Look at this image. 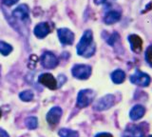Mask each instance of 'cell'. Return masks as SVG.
<instances>
[{
	"mask_svg": "<svg viewBox=\"0 0 152 137\" xmlns=\"http://www.w3.org/2000/svg\"><path fill=\"white\" fill-rule=\"evenodd\" d=\"M18 1H19V0H1V2H2L3 5L8 6V7L14 5V4H16Z\"/></svg>",
	"mask_w": 152,
	"mask_h": 137,
	"instance_id": "cell-23",
	"label": "cell"
},
{
	"mask_svg": "<svg viewBox=\"0 0 152 137\" xmlns=\"http://www.w3.org/2000/svg\"><path fill=\"white\" fill-rule=\"evenodd\" d=\"M128 42L130 44V48L132 51H134L136 53H139L142 51V40L141 37L137 34H131L128 36Z\"/></svg>",
	"mask_w": 152,
	"mask_h": 137,
	"instance_id": "cell-13",
	"label": "cell"
},
{
	"mask_svg": "<svg viewBox=\"0 0 152 137\" xmlns=\"http://www.w3.org/2000/svg\"><path fill=\"white\" fill-rule=\"evenodd\" d=\"M62 114H63V111L60 107H53L49 111L47 114V121L50 125H56L58 124L60 121Z\"/></svg>",
	"mask_w": 152,
	"mask_h": 137,
	"instance_id": "cell-9",
	"label": "cell"
},
{
	"mask_svg": "<svg viewBox=\"0 0 152 137\" xmlns=\"http://www.w3.org/2000/svg\"><path fill=\"white\" fill-rule=\"evenodd\" d=\"M1 115H2V111H1V110H0V118H1Z\"/></svg>",
	"mask_w": 152,
	"mask_h": 137,
	"instance_id": "cell-27",
	"label": "cell"
},
{
	"mask_svg": "<svg viewBox=\"0 0 152 137\" xmlns=\"http://www.w3.org/2000/svg\"><path fill=\"white\" fill-rule=\"evenodd\" d=\"M126 79V73L122 70H116L111 73V80L115 84H121L125 81Z\"/></svg>",
	"mask_w": 152,
	"mask_h": 137,
	"instance_id": "cell-16",
	"label": "cell"
},
{
	"mask_svg": "<svg viewBox=\"0 0 152 137\" xmlns=\"http://www.w3.org/2000/svg\"><path fill=\"white\" fill-rule=\"evenodd\" d=\"M0 77H1V67H0Z\"/></svg>",
	"mask_w": 152,
	"mask_h": 137,
	"instance_id": "cell-28",
	"label": "cell"
},
{
	"mask_svg": "<svg viewBox=\"0 0 152 137\" xmlns=\"http://www.w3.org/2000/svg\"><path fill=\"white\" fill-rule=\"evenodd\" d=\"M148 137H152V135H149V136H148Z\"/></svg>",
	"mask_w": 152,
	"mask_h": 137,
	"instance_id": "cell-29",
	"label": "cell"
},
{
	"mask_svg": "<svg viewBox=\"0 0 152 137\" xmlns=\"http://www.w3.org/2000/svg\"><path fill=\"white\" fill-rule=\"evenodd\" d=\"M95 93L92 89H82L77 95V102L76 105L79 108H86L89 106L93 101Z\"/></svg>",
	"mask_w": 152,
	"mask_h": 137,
	"instance_id": "cell-3",
	"label": "cell"
},
{
	"mask_svg": "<svg viewBox=\"0 0 152 137\" xmlns=\"http://www.w3.org/2000/svg\"><path fill=\"white\" fill-rule=\"evenodd\" d=\"M95 50H96V47L93 42L92 32L90 30L86 31L76 47L77 53L83 57L89 58L94 54Z\"/></svg>",
	"mask_w": 152,
	"mask_h": 137,
	"instance_id": "cell-1",
	"label": "cell"
},
{
	"mask_svg": "<svg viewBox=\"0 0 152 137\" xmlns=\"http://www.w3.org/2000/svg\"><path fill=\"white\" fill-rule=\"evenodd\" d=\"M33 92L30 89H28V91H24L22 92L19 93V98L21 99L22 101L24 102H30L33 99Z\"/></svg>",
	"mask_w": 152,
	"mask_h": 137,
	"instance_id": "cell-20",
	"label": "cell"
},
{
	"mask_svg": "<svg viewBox=\"0 0 152 137\" xmlns=\"http://www.w3.org/2000/svg\"><path fill=\"white\" fill-rule=\"evenodd\" d=\"M25 124H26L28 129H30V130H35L36 127H38V120H37L36 117L31 116V117H28L27 119L25 120Z\"/></svg>",
	"mask_w": 152,
	"mask_h": 137,
	"instance_id": "cell-19",
	"label": "cell"
},
{
	"mask_svg": "<svg viewBox=\"0 0 152 137\" xmlns=\"http://www.w3.org/2000/svg\"><path fill=\"white\" fill-rule=\"evenodd\" d=\"M50 32V28L47 22H42L37 24L34 27V30H33V34L38 38H44Z\"/></svg>",
	"mask_w": 152,
	"mask_h": 137,
	"instance_id": "cell-11",
	"label": "cell"
},
{
	"mask_svg": "<svg viewBox=\"0 0 152 137\" xmlns=\"http://www.w3.org/2000/svg\"><path fill=\"white\" fill-rule=\"evenodd\" d=\"M121 19V13L117 11H110L106 13L104 17V22L107 25H112Z\"/></svg>",
	"mask_w": 152,
	"mask_h": 137,
	"instance_id": "cell-15",
	"label": "cell"
},
{
	"mask_svg": "<svg viewBox=\"0 0 152 137\" xmlns=\"http://www.w3.org/2000/svg\"><path fill=\"white\" fill-rule=\"evenodd\" d=\"M114 104H115V97H114V95H112V94H107V95L100 98L95 103L94 108L98 111H103L110 108Z\"/></svg>",
	"mask_w": 152,
	"mask_h": 137,
	"instance_id": "cell-5",
	"label": "cell"
},
{
	"mask_svg": "<svg viewBox=\"0 0 152 137\" xmlns=\"http://www.w3.org/2000/svg\"><path fill=\"white\" fill-rule=\"evenodd\" d=\"M145 108L144 106L136 105L131 108V111L129 112V117L131 120L137 121V120L141 119V118L145 115Z\"/></svg>",
	"mask_w": 152,
	"mask_h": 137,
	"instance_id": "cell-14",
	"label": "cell"
},
{
	"mask_svg": "<svg viewBox=\"0 0 152 137\" xmlns=\"http://www.w3.org/2000/svg\"><path fill=\"white\" fill-rule=\"evenodd\" d=\"M92 73V69L88 65L85 64H77L74 65L71 70V73L77 79L80 80H86L88 79Z\"/></svg>",
	"mask_w": 152,
	"mask_h": 137,
	"instance_id": "cell-2",
	"label": "cell"
},
{
	"mask_svg": "<svg viewBox=\"0 0 152 137\" xmlns=\"http://www.w3.org/2000/svg\"><path fill=\"white\" fill-rule=\"evenodd\" d=\"M0 137H10V136L7 133V131H5L4 130L0 129Z\"/></svg>",
	"mask_w": 152,
	"mask_h": 137,
	"instance_id": "cell-25",
	"label": "cell"
},
{
	"mask_svg": "<svg viewBox=\"0 0 152 137\" xmlns=\"http://www.w3.org/2000/svg\"><path fill=\"white\" fill-rule=\"evenodd\" d=\"M28 15H30V10H28V7L25 5V4L18 6L12 12V16L21 21H26L28 18Z\"/></svg>",
	"mask_w": 152,
	"mask_h": 137,
	"instance_id": "cell-10",
	"label": "cell"
},
{
	"mask_svg": "<svg viewBox=\"0 0 152 137\" xmlns=\"http://www.w3.org/2000/svg\"><path fill=\"white\" fill-rule=\"evenodd\" d=\"M145 56V60L147 61V63L152 67V45H150L148 48L146 49Z\"/></svg>",
	"mask_w": 152,
	"mask_h": 137,
	"instance_id": "cell-21",
	"label": "cell"
},
{
	"mask_svg": "<svg viewBox=\"0 0 152 137\" xmlns=\"http://www.w3.org/2000/svg\"><path fill=\"white\" fill-rule=\"evenodd\" d=\"M145 133L139 126L131 125L128 126L124 131L122 137H144Z\"/></svg>",
	"mask_w": 152,
	"mask_h": 137,
	"instance_id": "cell-12",
	"label": "cell"
},
{
	"mask_svg": "<svg viewBox=\"0 0 152 137\" xmlns=\"http://www.w3.org/2000/svg\"><path fill=\"white\" fill-rule=\"evenodd\" d=\"M95 137H113L112 134L108 133V132H101V133H98L95 135Z\"/></svg>",
	"mask_w": 152,
	"mask_h": 137,
	"instance_id": "cell-24",
	"label": "cell"
},
{
	"mask_svg": "<svg viewBox=\"0 0 152 137\" xmlns=\"http://www.w3.org/2000/svg\"><path fill=\"white\" fill-rule=\"evenodd\" d=\"M38 82L40 84H42L43 86L47 87L48 89H56L58 88V83H57V80L54 78V76L50 73H42L39 75V77H38Z\"/></svg>",
	"mask_w": 152,
	"mask_h": 137,
	"instance_id": "cell-8",
	"label": "cell"
},
{
	"mask_svg": "<svg viewBox=\"0 0 152 137\" xmlns=\"http://www.w3.org/2000/svg\"><path fill=\"white\" fill-rule=\"evenodd\" d=\"M58 63V58L50 51H45L41 56V65L45 69H54Z\"/></svg>",
	"mask_w": 152,
	"mask_h": 137,
	"instance_id": "cell-6",
	"label": "cell"
},
{
	"mask_svg": "<svg viewBox=\"0 0 152 137\" xmlns=\"http://www.w3.org/2000/svg\"><path fill=\"white\" fill-rule=\"evenodd\" d=\"M58 134L60 137H79L78 131L69 129H61Z\"/></svg>",
	"mask_w": 152,
	"mask_h": 137,
	"instance_id": "cell-17",
	"label": "cell"
},
{
	"mask_svg": "<svg viewBox=\"0 0 152 137\" xmlns=\"http://www.w3.org/2000/svg\"><path fill=\"white\" fill-rule=\"evenodd\" d=\"M106 1L107 0H94V3L96 4V5H101V4H104Z\"/></svg>",
	"mask_w": 152,
	"mask_h": 137,
	"instance_id": "cell-26",
	"label": "cell"
},
{
	"mask_svg": "<svg viewBox=\"0 0 152 137\" xmlns=\"http://www.w3.org/2000/svg\"><path fill=\"white\" fill-rule=\"evenodd\" d=\"M60 43L64 46H69L72 45L74 42V34L69 29L66 28H61L57 31Z\"/></svg>",
	"mask_w": 152,
	"mask_h": 137,
	"instance_id": "cell-7",
	"label": "cell"
},
{
	"mask_svg": "<svg viewBox=\"0 0 152 137\" xmlns=\"http://www.w3.org/2000/svg\"><path fill=\"white\" fill-rule=\"evenodd\" d=\"M118 38H119V34H117V32H113V34L110 35V37L107 39V43L110 46H113L114 44H115V42L118 40Z\"/></svg>",
	"mask_w": 152,
	"mask_h": 137,
	"instance_id": "cell-22",
	"label": "cell"
},
{
	"mask_svg": "<svg viewBox=\"0 0 152 137\" xmlns=\"http://www.w3.org/2000/svg\"><path fill=\"white\" fill-rule=\"evenodd\" d=\"M12 51V47L4 41H0V53L2 55H9Z\"/></svg>",
	"mask_w": 152,
	"mask_h": 137,
	"instance_id": "cell-18",
	"label": "cell"
},
{
	"mask_svg": "<svg viewBox=\"0 0 152 137\" xmlns=\"http://www.w3.org/2000/svg\"><path fill=\"white\" fill-rule=\"evenodd\" d=\"M150 76L147 73H145L141 70H136L130 76V82L140 87H147L150 84Z\"/></svg>",
	"mask_w": 152,
	"mask_h": 137,
	"instance_id": "cell-4",
	"label": "cell"
}]
</instances>
